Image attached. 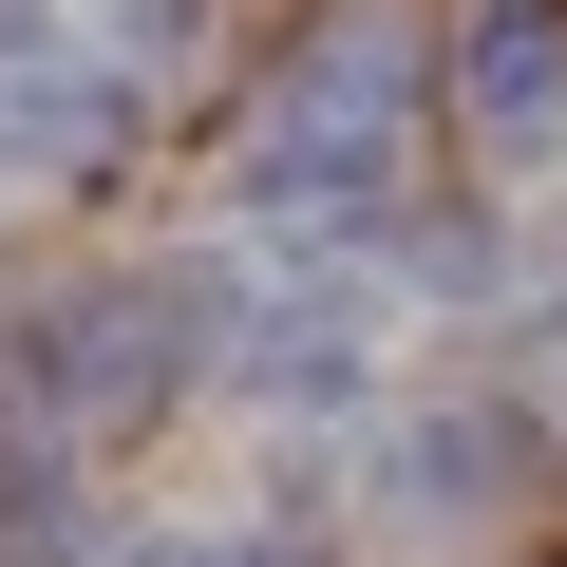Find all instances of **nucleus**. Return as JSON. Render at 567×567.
I'll use <instances>...</instances> for the list:
<instances>
[{
    "label": "nucleus",
    "instance_id": "obj_1",
    "mask_svg": "<svg viewBox=\"0 0 567 567\" xmlns=\"http://www.w3.org/2000/svg\"><path fill=\"white\" fill-rule=\"evenodd\" d=\"M398 95H416V58H398V39H322L303 76L246 114V208H341V189H379Z\"/></svg>",
    "mask_w": 567,
    "mask_h": 567
},
{
    "label": "nucleus",
    "instance_id": "obj_2",
    "mask_svg": "<svg viewBox=\"0 0 567 567\" xmlns=\"http://www.w3.org/2000/svg\"><path fill=\"white\" fill-rule=\"evenodd\" d=\"M473 114L492 133H548L567 114V20H548V0H492V20H473Z\"/></svg>",
    "mask_w": 567,
    "mask_h": 567
},
{
    "label": "nucleus",
    "instance_id": "obj_3",
    "mask_svg": "<svg viewBox=\"0 0 567 567\" xmlns=\"http://www.w3.org/2000/svg\"><path fill=\"white\" fill-rule=\"evenodd\" d=\"M492 473H511V416H416V435H398V511H416V529L492 511Z\"/></svg>",
    "mask_w": 567,
    "mask_h": 567
},
{
    "label": "nucleus",
    "instance_id": "obj_4",
    "mask_svg": "<svg viewBox=\"0 0 567 567\" xmlns=\"http://www.w3.org/2000/svg\"><path fill=\"white\" fill-rule=\"evenodd\" d=\"M0 152H20V171L95 152V95H76V76H0Z\"/></svg>",
    "mask_w": 567,
    "mask_h": 567
},
{
    "label": "nucleus",
    "instance_id": "obj_5",
    "mask_svg": "<svg viewBox=\"0 0 567 567\" xmlns=\"http://www.w3.org/2000/svg\"><path fill=\"white\" fill-rule=\"evenodd\" d=\"M152 567H284V548H152Z\"/></svg>",
    "mask_w": 567,
    "mask_h": 567
}]
</instances>
